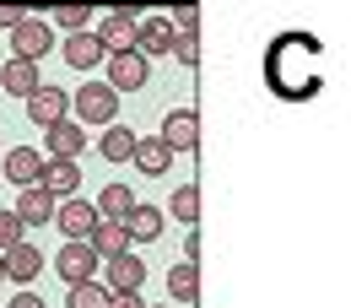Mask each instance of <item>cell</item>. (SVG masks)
Returning a JSON list of instances; mask_svg holds the SVG:
<instances>
[{"label":"cell","instance_id":"obj_1","mask_svg":"<svg viewBox=\"0 0 351 308\" xmlns=\"http://www.w3.org/2000/svg\"><path fill=\"white\" fill-rule=\"evenodd\" d=\"M141 22H146L141 5H114V11L97 22V44H103V54H135V33H141Z\"/></svg>","mask_w":351,"mask_h":308},{"label":"cell","instance_id":"obj_18","mask_svg":"<svg viewBox=\"0 0 351 308\" xmlns=\"http://www.w3.org/2000/svg\"><path fill=\"white\" fill-rule=\"evenodd\" d=\"M130 163H135V168H141L146 178H157V174H168L173 152L162 146V135H141V141H135V157H130Z\"/></svg>","mask_w":351,"mask_h":308},{"label":"cell","instance_id":"obj_23","mask_svg":"<svg viewBox=\"0 0 351 308\" xmlns=\"http://www.w3.org/2000/svg\"><path fill=\"white\" fill-rule=\"evenodd\" d=\"M168 298H178V303H195L200 298V270L195 265H173L168 270Z\"/></svg>","mask_w":351,"mask_h":308},{"label":"cell","instance_id":"obj_7","mask_svg":"<svg viewBox=\"0 0 351 308\" xmlns=\"http://www.w3.org/2000/svg\"><path fill=\"white\" fill-rule=\"evenodd\" d=\"M173 44H178V33H173L168 16H146L141 33H135V54H141V60H168Z\"/></svg>","mask_w":351,"mask_h":308},{"label":"cell","instance_id":"obj_12","mask_svg":"<svg viewBox=\"0 0 351 308\" xmlns=\"http://www.w3.org/2000/svg\"><path fill=\"white\" fill-rule=\"evenodd\" d=\"M54 211H60V200L49 195L44 184H33V189H22V195H16V217H22L27 233H33V227H44V222H54Z\"/></svg>","mask_w":351,"mask_h":308},{"label":"cell","instance_id":"obj_9","mask_svg":"<svg viewBox=\"0 0 351 308\" xmlns=\"http://www.w3.org/2000/svg\"><path fill=\"white\" fill-rule=\"evenodd\" d=\"M103 65H108V87L114 92H141L146 76H152V65H146L141 54H108Z\"/></svg>","mask_w":351,"mask_h":308},{"label":"cell","instance_id":"obj_5","mask_svg":"<svg viewBox=\"0 0 351 308\" xmlns=\"http://www.w3.org/2000/svg\"><path fill=\"white\" fill-rule=\"evenodd\" d=\"M97 254H92V244H65L60 254H54V270H60V281L65 287H82V281H97Z\"/></svg>","mask_w":351,"mask_h":308},{"label":"cell","instance_id":"obj_4","mask_svg":"<svg viewBox=\"0 0 351 308\" xmlns=\"http://www.w3.org/2000/svg\"><path fill=\"white\" fill-rule=\"evenodd\" d=\"M27 119H33L38 130L65 125V119H71V92H65V87H49V82H44V87L27 97Z\"/></svg>","mask_w":351,"mask_h":308},{"label":"cell","instance_id":"obj_35","mask_svg":"<svg viewBox=\"0 0 351 308\" xmlns=\"http://www.w3.org/2000/svg\"><path fill=\"white\" fill-rule=\"evenodd\" d=\"M152 308H168V303H152Z\"/></svg>","mask_w":351,"mask_h":308},{"label":"cell","instance_id":"obj_22","mask_svg":"<svg viewBox=\"0 0 351 308\" xmlns=\"http://www.w3.org/2000/svg\"><path fill=\"white\" fill-rule=\"evenodd\" d=\"M125 233H130V244H152V238H162V211H157V206H135L130 222H125Z\"/></svg>","mask_w":351,"mask_h":308},{"label":"cell","instance_id":"obj_28","mask_svg":"<svg viewBox=\"0 0 351 308\" xmlns=\"http://www.w3.org/2000/svg\"><path fill=\"white\" fill-rule=\"evenodd\" d=\"M168 22H173V33H195L200 27V5H173Z\"/></svg>","mask_w":351,"mask_h":308},{"label":"cell","instance_id":"obj_11","mask_svg":"<svg viewBox=\"0 0 351 308\" xmlns=\"http://www.w3.org/2000/svg\"><path fill=\"white\" fill-rule=\"evenodd\" d=\"M0 174L11 178L16 189H33V184L44 178V157H38L33 146H11V152H5V163H0Z\"/></svg>","mask_w":351,"mask_h":308},{"label":"cell","instance_id":"obj_14","mask_svg":"<svg viewBox=\"0 0 351 308\" xmlns=\"http://www.w3.org/2000/svg\"><path fill=\"white\" fill-rule=\"evenodd\" d=\"M38 184H44L54 200H71V195H82V163H54V157H49Z\"/></svg>","mask_w":351,"mask_h":308},{"label":"cell","instance_id":"obj_29","mask_svg":"<svg viewBox=\"0 0 351 308\" xmlns=\"http://www.w3.org/2000/svg\"><path fill=\"white\" fill-rule=\"evenodd\" d=\"M173 60H178V65H195V60H200V44H195V33H178Z\"/></svg>","mask_w":351,"mask_h":308},{"label":"cell","instance_id":"obj_33","mask_svg":"<svg viewBox=\"0 0 351 308\" xmlns=\"http://www.w3.org/2000/svg\"><path fill=\"white\" fill-rule=\"evenodd\" d=\"M108 308H146V303H141V292H125V298H108Z\"/></svg>","mask_w":351,"mask_h":308},{"label":"cell","instance_id":"obj_21","mask_svg":"<svg viewBox=\"0 0 351 308\" xmlns=\"http://www.w3.org/2000/svg\"><path fill=\"white\" fill-rule=\"evenodd\" d=\"M135 141H141V135H135L130 125H108L103 141H97V152H103L108 163H130V157H135Z\"/></svg>","mask_w":351,"mask_h":308},{"label":"cell","instance_id":"obj_2","mask_svg":"<svg viewBox=\"0 0 351 308\" xmlns=\"http://www.w3.org/2000/svg\"><path fill=\"white\" fill-rule=\"evenodd\" d=\"M119 114V92L108 82H82V92L71 97V119L76 125H114Z\"/></svg>","mask_w":351,"mask_h":308},{"label":"cell","instance_id":"obj_26","mask_svg":"<svg viewBox=\"0 0 351 308\" xmlns=\"http://www.w3.org/2000/svg\"><path fill=\"white\" fill-rule=\"evenodd\" d=\"M49 16H54V27H65V33H87V16H92V5H54Z\"/></svg>","mask_w":351,"mask_h":308},{"label":"cell","instance_id":"obj_17","mask_svg":"<svg viewBox=\"0 0 351 308\" xmlns=\"http://www.w3.org/2000/svg\"><path fill=\"white\" fill-rule=\"evenodd\" d=\"M0 87L11 92V97H22V103H27L44 82H38V65H27V60H5V65H0Z\"/></svg>","mask_w":351,"mask_h":308},{"label":"cell","instance_id":"obj_34","mask_svg":"<svg viewBox=\"0 0 351 308\" xmlns=\"http://www.w3.org/2000/svg\"><path fill=\"white\" fill-rule=\"evenodd\" d=\"M0 281H5V254H0Z\"/></svg>","mask_w":351,"mask_h":308},{"label":"cell","instance_id":"obj_16","mask_svg":"<svg viewBox=\"0 0 351 308\" xmlns=\"http://www.w3.org/2000/svg\"><path fill=\"white\" fill-rule=\"evenodd\" d=\"M44 135H49V157H54V163H76L82 146H87V130H82L76 119H65V125H54V130H44Z\"/></svg>","mask_w":351,"mask_h":308},{"label":"cell","instance_id":"obj_10","mask_svg":"<svg viewBox=\"0 0 351 308\" xmlns=\"http://www.w3.org/2000/svg\"><path fill=\"white\" fill-rule=\"evenodd\" d=\"M103 287L114 292V298H125V292H141V281H146V260L141 254H119V260H108L103 265Z\"/></svg>","mask_w":351,"mask_h":308},{"label":"cell","instance_id":"obj_31","mask_svg":"<svg viewBox=\"0 0 351 308\" xmlns=\"http://www.w3.org/2000/svg\"><path fill=\"white\" fill-rule=\"evenodd\" d=\"M5 308H44V298H38V292H16Z\"/></svg>","mask_w":351,"mask_h":308},{"label":"cell","instance_id":"obj_27","mask_svg":"<svg viewBox=\"0 0 351 308\" xmlns=\"http://www.w3.org/2000/svg\"><path fill=\"white\" fill-rule=\"evenodd\" d=\"M16 244H27V227H22L16 211H0V254H11Z\"/></svg>","mask_w":351,"mask_h":308},{"label":"cell","instance_id":"obj_30","mask_svg":"<svg viewBox=\"0 0 351 308\" xmlns=\"http://www.w3.org/2000/svg\"><path fill=\"white\" fill-rule=\"evenodd\" d=\"M27 16H33L27 5H0V33H16V27L27 22Z\"/></svg>","mask_w":351,"mask_h":308},{"label":"cell","instance_id":"obj_8","mask_svg":"<svg viewBox=\"0 0 351 308\" xmlns=\"http://www.w3.org/2000/svg\"><path fill=\"white\" fill-rule=\"evenodd\" d=\"M49 44H54V33H49V22L38 16V11H33V16H27L16 33H11V49H16V60H27V65H38V60L49 54Z\"/></svg>","mask_w":351,"mask_h":308},{"label":"cell","instance_id":"obj_32","mask_svg":"<svg viewBox=\"0 0 351 308\" xmlns=\"http://www.w3.org/2000/svg\"><path fill=\"white\" fill-rule=\"evenodd\" d=\"M195 254H200V233H184V265H195Z\"/></svg>","mask_w":351,"mask_h":308},{"label":"cell","instance_id":"obj_24","mask_svg":"<svg viewBox=\"0 0 351 308\" xmlns=\"http://www.w3.org/2000/svg\"><path fill=\"white\" fill-rule=\"evenodd\" d=\"M108 298H114V292H108L103 281H82V287H71L65 303H71V308H108Z\"/></svg>","mask_w":351,"mask_h":308},{"label":"cell","instance_id":"obj_25","mask_svg":"<svg viewBox=\"0 0 351 308\" xmlns=\"http://www.w3.org/2000/svg\"><path fill=\"white\" fill-rule=\"evenodd\" d=\"M168 211H173L178 222H195V217H200V189H195V184H184V189H173V200H168Z\"/></svg>","mask_w":351,"mask_h":308},{"label":"cell","instance_id":"obj_3","mask_svg":"<svg viewBox=\"0 0 351 308\" xmlns=\"http://www.w3.org/2000/svg\"><path fill=\"white\" fill-rule=\"evenodd\" d=\"M97 222H103V217H97V206H92V200H82V195L60 200V211H54V227L65 233V244H87Z\"/></svg>","mask_w":351,"mask_h":308},{"label":"cell","instance_id":"obj_19","mask_svg":"<svg viewBox=\"0 0 351 308\" xmlns=\"http://www.w3.org/2000/svg\"><path fill=\"white\" fill-rule=\"evenodd\" d=\"M92 206H97V217H103V222H130V211L141 206V200H135V189H125V184H108Z\"/></svg>","mask_w":351,"mask_h":308},{"label":"cell","instance_id":"obj_6","mask_svg":"<svg viewBox=\"0 0 351 308\" xmlns=\"http://www.w3.org/2000/svg\"><path fill=\"white\" fill-rule=\"evenodd\" d=\"M162 146H168V152H195V146H200V114H195V108H173V114H168V119H162Z\"/></svg>","mask_w":351,"mask_h":308},{"label":"cell","instance_id":"obj_15","mask_svg":"<svg viewBox=\"0 0 351 308\" xmlns=\"http://www.w3.org/2000/svg\"><path fill=\"white\" fill-rule=\"evenodd\" d=\"M38 270H44L38 244H16V249L5 254V281H16V287H33V281H38Z\"/></svg>","mask_w":351,"mask_h":308},{"label":"cell","instance_id":"obj_20","mask_svg":"<svg viewBox=\"0 0 351 308\" xmlns=\"http://www.w3.org/2000/svg\"><path fill=\"white\" fill-rule=\"evenodd\" d=\"M108 54L97 44V33H71L65 38V65H76V71H92V65H103Z\"/></svg>","mask_w":351,"mask_h":308},{"label":"cell","instance_id":"obj_13","mask_svg":"<svg viewBox=\"0 0 351 308\" xmlns=\"http://www.w3.org/2000/svg\"><path fill=\"white\" fill-rule=\"evenodd\" d=\"M92 254L108 265V260H119V254H130V233H125V222H97L92 227Z\"/></svg>","mask_w":351,"mask_h":308}]
</instances>
